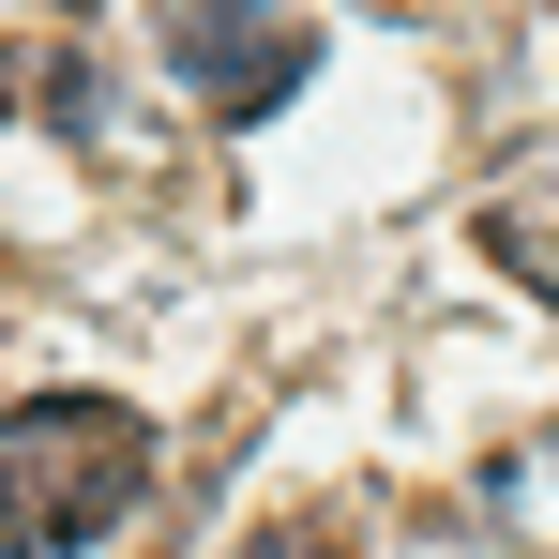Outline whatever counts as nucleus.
Listing matches in <instances>:
<instances>
[{
  "label": "nucleus",
  "instance_id": "f257e3e1",
  "mask_svg": "<svg viewBox=\"0 0 559 559\" xmlns=\"http://www.w3.org/2000/svg\"><path fill=\"white\" fill-rule=\"evenodd\" d=\"M152 499V424L121 393H15L0 408V545L76 559Z\"/></svg>",
  "mask_w": 559,
  "mask_h": 559
},
{
  "label": "nucleus",
  "instance_id": "f03ea898",
  "mask_svg": "<svg viewBox=\"0 0 559 559\" xmlns=\"http://www.w3.org/2000/svg\"><path fill=\"white\" fill-rule=\"evenodd\" d=\"M152 31H167V61H182V92L212 106V121H273V106H302V76H318V31H302L287 0H167Z\"/></svg>",
  "mask_w": 559,
  "mask_h": 559
},
{
  "label": "nucleus",
  "instance_id": "7ed1b4c3",
  "mask_svg": "<svg viewBox=\"0 0 559 559\" xmlns=\"http://www.w3.org/2000/svg\"><path fill=\"white\" fill-rule=\"evenodd\" d=\"M484 258L559 302V197H499V212H484Z\"/></svg>",
  "mask_w": 559,
  "mask_h": 559
},
{
  "label": "nucleus",
  "instance_id": "20e7f679",
  "mask_svg": "<svg viewBox=\"0 0 559 559\" xmlns=\"http://www.w3.org/2000/svg\"><path fill=\"white\" fill-rule=\"evenodd\" d=\"M227 559H348V530L333 514H287V530H258V545H227Z\"/></svg>",
  "mask_w": 559,
  "mask_h": 559
},
{
  "label": "nucleus",
  "instance_id": "39448f33",
  "mask_svg": "<svg viewBox=\"0 0 559 559\" xmlns=\"http://www.w3.org/2000/svg\"><path fill=\"white\" fill-rule=\"evenodd\" d=\"M0 121H15V106H0Z\"/></svg>",
  "mask_w": 559,
  "mask_h": 559
}]
</instances>
